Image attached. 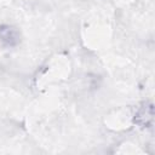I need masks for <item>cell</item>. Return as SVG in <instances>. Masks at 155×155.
<instances>
[{
	"mask_svg": "<svg viewBox=\"0 0 155 155\" xmlns=\"http://www.w3.org/2000/svg\"><path fill=\"white\" fill-rule=\"evenodd\" d=\"M0 41L6 47H16L22 41L21 30L12 24H0Z\"/></svg>",
	"mask_w": 155,
	"mask_h": 155,
	"instance_id": "cell-2",
	"label": "cell"
},
{
	"mask_svg": "<svg viewBox=\"0 0 155 155\" xmlns=\"http://www.w3.org/2000/svg\"><path fill=\"white\" fill-rule=\"evenodd\" d=\"M133 122L140 128H153L154 125V104L151 101L143 102L134 113Z\"/></svg>",
	"mask_w": 155,
	"mask_h": 155,
	"instance_id": "cell-1",
	"label": "cell"
}]
</instances>
